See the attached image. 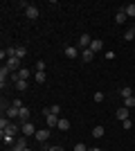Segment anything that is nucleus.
Here are the masks:
<instances>
[{
  "label": "nucleus",
  "mask_w": 135,
  "mask_h": 151,
  "mask_svg": "<svg viewBox=\"0 0 135 151\" xmlns=\"http://www.w3.org/2000/svg\"><path fill=\"white\" fill-rule=\"evenodd\" d=\"M9 77H11V70L7 68V65H2V68H0V88H2V90H5L7 81H9Z\"/></svg>",
  "instance_id": "obj_1"
},
{
  "label": "nucleus",
  "mask_w": 135,
  "mask_h": 151,
  "mask_svg": "<svg viewBox=\"0 0 135 151\" xmlns=\"http://www.w3.org/2000/svg\"><path fill=\"white\" fill-rule=\"evenodd\" d=\"M20 63H23V61H20L18 57H11V59H7V61H5V65L11 70V72H18V70H20Z\"/></svg>",
  "instance_id": "obj_2"
},
{
  "label": "nucleus",
  "mask_w": 135,
  "mask_h": 151,
  "mask_svg": "<svg viewBox=\"0 0 135 151\" xmlns=\"http://www.w3.org/2000/svg\"><path fill=\"white\" fill-rule=\"evenodd\" d=\"M90 43H92V38H90L88 34H81V36H79L77 47H79V50H88V47H90Z\"/></svg>",
  "instance_id": "obj_3"
},
{
  "label": "nucleus",
  "mask_w": 135,
  "mask_h": 151,
  "mask_svg": "<svg viewBox=\"0 0 135 151\" xmlns=\"http://www.w3.org/2000/svg\"><path fill=\"white\" fill-rule=\"evenodd\" d=\"M50 135H52V131H50V129H39L34 138L39 140V142H47V140H50Z\"/></svg>",
  "instance_id": "obj_4"
},
{
  "label": "nucleus",
  "mask_w": 135,
  "mask_h": 151,
  "mask_svg": "<svg viewBox=\"0 0 135 151\" xmlns=\"http://www.w3.org/2000/svg\"><path fill=\"white\" fill-rule=\"evenodd\" d=\"M36 131H39V129H36L32 122H25V124H23V135H25V138H29V135H36Z\"/></svg>",
  "instance_id": "obj_5"
},
{
  "label": "nucleus",
  "mask_w": 135,
  "mask_h": 151,
  "mask_svg": "<svg viewBox=\"0 0 135 151\" xmlns=\"http://www.w3.org/2000/svg\"><path fill=\"white\" fill-rule=\"evenodd\" d=\"M115 117L117 120H131V108H126V106H122V108H117V113H115Z\"/></svg>",
  "instance_id": "obj_6"
},
{
  "label": "nucleus",
  "mask_w": 135,
  "mask_h": 151,
  "mask_svg": "<svg viewBox=\"0 0 135 151\" xmlns=\"http://www.w3.org/2000/svg\"><path fill=\"white\" fill-rule=\"evenodd\" d=\"M18 131H20V126L18 124H9V129H5V131H0V135H11V138H16L18 135Z\"/></svg>",
  "instance_id": "obj_7"
},
{
  "label": "nucleus",
  "mask_w": 135,
  "mask_h": 151,
  "mask_svg": "<svg viewBox=\"0 0 135 151\" xmlns=\"http://www.w3.org/2000/svg\"><path fill=\"white\" fill-rule=\"evenodd\" d=\"M27 149V138L23 135V138H16V145L11 147V151H25Z\"/></svg>",
  "instance_id": "obj_8"
},
{
  "label": "nucleus",
  "mask_w": 135,
  "mask_h": 151,
  "mask_svg": "<svg viewBox=\"0 0 135 151\" xmlns=\"http://www.w3.org/2000/svg\"><path fill=\"white\" fill-rule=\"evenodd\" d=\"M25 16H27V18H29V20H36V18H39V7L29 5V7H27V9H25Z\"/></svg>",
  "instance_id": "obj_9"
},
{
  "label": "nucleus",
  "mask_w": 135,
  "mask_h": 151,
  "mask_svg": "<svg viewBox=\"0 0 135 151\" xmlns=\"http://www.w3.org/2000/svg\"><path fill=\"white\" fill-rule=\"evenodd\" d=\"M65 57H68V59H77V57H79V47L68 45V47H65Z\"/></svg>",
  "instance_id": "obj_10"
},
{
  "label": "nucleus",
  "mask_w": 135,
  "mask_h": 151,
  "mask_svg": "<svg viewBox=\"0 0 135 151\" xmlns=\"http://www.w3.org/2000/svg\"><path fill=\"white\" fill-rule=\"evenodd\" d=\"M29 117H32V115H29V108L23 106V108H20V113H18V120L25 124V122H29Z\"/></svg>",
  "instance_id": "obj_11"
},
{
  "label": "nucleus",
  "mask_w": 135,
  "mask_h": 151,
  "mask_svg": "<svg viewBox=\"0 0 135 151\" xmlns=\"http://www.w3.org/2000/svg\"><path fill=\"white\" fill-rule=\"evenodd\" d=\"M126 18H129V16H126V12H124V7H122V9L115 14V23H117V25H124V23H126Z\"/></svg>",
  "instance_id": "obj_12"
},
{
  "label": "nucleus",
  "mask_w": 135,
  "mask_h": 151,
  "mask_svg": "<svg viewBox=\"0 0 135 151\" xmlns=\"http://www.w3.org/2000/svg\"><path fill=\"white\" fill-rule=\"evenodd\" d=\"M59 120H61L59 115H47V117H45V122H47V129H54V126H59Z\"/></svg>",
  "instance_id": "obj_13"
},
{
  "label": "nucleus",
  "mask_w": 135,
  "mask_h": 151,
  "mask_svg": "<svg viewBox=\"0 0 135 151\" xmlns=\"http://www.w3.org/2000/svg\"><path fill=\"white\" fill-rule=\"evenodd\" d=\"M90 50H92V52H101V50H104V41H99V38H95V41L90 43Z\"/></svg>",
  "instance_id": "obj_14"
},
{
  "label": "nucleus",
  "mask_w": 135,
  "mask_h": 151,
  "mask_svg": "<svg viewBox=\"0 0 135 151\" xmlns=\"http://www.w3.org/2000/svg\"><path fill=\"white\" fill-rule=\"evenodd\" d=\"M81 59H84L86 63H88V61H92V59H95V52L90 50V47H88V50H81Z\"/></svg>",
  "instance_id": "obj_15"
},
{
  "label": "nucleus",
  "mask_w": 135,
  "mask_h": 151,
  "mask_svg": "<svg viewBox=\"0 0 135 151\" xmlns=\"http://www.w3.org/2000/svg\"><path fill=\"white\" fill-rule=\"evenodd\" d=\"M124 12H126V16H129V18H135V2L126 5V7H124Z\"/></svg>",
  "instance_id": "obj_16"
},
{
  "label": "nucleus",
  "mask_w": 135,
  "mask_h": 151,
  "mask_svg": "<svg viewBox=\"0 0 135 151\" xmlns=\"http://www.w3.org/2000/svg\"><path fill=\"white\" fill-rule=\"evenodd\" d=\"M124 38H126V41H135V27H133V25L124 32Z\"/></svg>",
  "instance_id": "obj_17"
},
{
  "label": "nucleus",
  "mask_w": 135,
  "mask_h": 151,
  "mask_svg": "<svg viewBox=\"0 0 135 151\" xmlns=\"http://www.w3.org/2000/svg\"><path fill=\"white\" fill-rule=\"evenodd\" d=\"M18 113H20V111H18V108H7V111H5V115H7V117H9V120H14V117H18Z\"/></svg>",
  "instance_id": "obj_18"
},
{
  "label": "nucleus",
  "mask_w": 135,
  "mask_h": 151,
  "mask_svg": "<svg viewBox=\"0 0 135 151\" xmlns=\"http://www.w3.org/2000/svg\"><path fill=\"white\" fill-rule=\"evenodd\" d=\"M104 133H106L104 126H95V129H92V138H104Z\"/></svg>",
  "instance_id": "obj_19"
},
{
  "label": "nucleus",
  "mask_w": 135,
  "mask_h": 151,
  "mask_svg": "<svg viewBox=\"0 0 135 151\" xmlns=\"http://www.w3.org/2000/svg\"><path fill=\"white\" fill-rule=\"evenodd\" d=\"M16 57H18L20 61H23V59L27 57V47H25V45H20V47H16Z\"/></svg>",
  "instance_id": "obj_20"
},
{
  "label": "nucleus",
  "mask_w": 135,
  "mask_h": 151,
  "mask_svg": "<svg viewBox=\"0 0 135 151\" xmlns=\"http://www.w3.org/2000/svg\"><path fill=\"white\" fill-rule=\"evenodd\" d=\"M119 95H122L124 99H126V97H133V90H131L129 86H122V88H119Z\"/></svg>",
  "instance_id": "obj_21"
},
{
  "label": "nucleus",
  "mask_w": 135,
  "mask_h": 151,
  "mask_svg": "<svg viewBox=\"0 0 135 151\" xmlns=\"http://www.w3.org/2000/svg\"><path fill=\"white\" fill-rule=\"evenodd\" d=\"M9 124H11V122H9V117H7V115H2V117H0V131L9 129Z\"/></svg>",
  "instance_id": "obj_22"
},
{
  "label": "nucleus",
  "mask_w": 135,
  "mask_h": 151,
  "mask_svg": "<svg viewBox=\"0 0 135 151\" xmlns=\"http://www.w3.org/2000/svg\"><path fill=\"white\" fill-rule=\"evenodd\" d=\"M59 129H61V131H68V129H70V120L61 117V120H59Z\"/></svg>",
  "instance_id": "obj_23"
},
{
  "label": "nucleus",
  "mask_w": 135,
  "mask_h": 151,
  "mask_svg": "<svg viewBox=\"0 0 135 151\" xmlns=\"http://www.w3.org/2000/svg\"><path fill=\"white\" fill-rule=\"evenodd\" d=\"M27 86H29V83H27V79H18V81H16V88L23 90V93L27 90Z\"/></svg>",
  "instance_id": "obj_24"
},
{
  "label": "nucleus",
  "mask_w": 135,
  "mask_h": 151,
  "mask_svg": "<svg viewBox=\"0 0 135 151\" xmlns=\"http://www.w3.org/2000/svg\"><path fill=\"white\" fill-rule=\"evenodd\" d=\"M124 106L126 108H135V97H126V99H124Z\"/></svg>",
  "instance_id": "obj_25"
},
{
  "label": "nucleus",
  "mask_w": 135,
  "mask_h": 151,
  "mask_svg": "<svg viewBox=\"0 0 135 151\" xmlns=\"http://www.w3.org/2000/svg\"><path fill=\"white\" fill-rule=\"evenodd\" d=\"M34 79H36L39 83H45V79H47V77H45V72H36V75H34Z\"/></svg>",
  "instance_id": "obj_26"
},
{
  "label": "nucleus",
  "mask_w": 135,
  "mask_h": 151,
  "mask_svg": "<svg viewBox=\"0 0 135 151\" xmlns=\"http://www.w3.org/2000/svg\"><path fill=\"white\" fill-rule=\"evenodd\" d=\"M18 75H20V79H29V70H27V68H20Z\"/></svg>",
  "instance_id": "obj_27"
},
{
  "label": "nucleus",
  "mask_w": 135,
  "mask_h": 151,
  "mask_svg": "<svg viewBox=\"0 0 135 151\" xmlns=\"http://www.w3.org/2000/svg\"><path fill=\"white\" fill-rule=\"evenodd\" d=\"M34 68H36V72H45V61H36Z\"/></svg>",
  "instance_id": "obj_28"
},
{
  "label": "nucleus",
  "mask_w": 135,
  "mask_h": 151,
  "mask_svg": "<svg viewBox=\"0 0 135 151\" xmlns=\"http://www.w3.org/2000/svg\"><path fill=\"white\" fill-rule=\"evenodd\" d=\"M50 111H52V115H59V113H61V106H59V104H52Z\"/></svg>",
  "instance_id": "obj_29"
},
{
  "label": "nucleus",
  "mask_w": 135,
  "mask_h": 151,
  "mask_svg": "<svg viewBox=\"0 0 135 151\" xmlns=\"http://www.w3.org/2000/svg\"><path fill=\"white\" fill-rule=\"evenodd\" d=\"M122 126L126 129V131H129V129H133V120H124V122H122Z\"/></svg>",
  "instance_id": "obj_30"
},
{
  "label": "nucleus",
  "mask_w": 135,
  "mask_h": 151,
  "mask_svg": "<svg viewBox=\"0 0 135 151\" xmlns=\"http://www.w3.org/2000/svg\"><path fill=\"white\" fill-rule=\"evenodd\" d=\"M104 99H106V95H104V93H95V101H97V104L104 101Z\"/></svg>",
  "instance_id": "obj_31"
},
{
  "label": "nucleus",
  "mask_w": 135,
  "mask_h": 151,
  "mask_svg": "<svg viewBox=\"0 0 135 151\" xmlns=\"http://www.w3.org/2000/svg\"><path fill=\"white\" fill-rule=\"evenodd\" d=\"M74 151H88V149H86L84 142H77V145H74Z\"/></svg>",
  "instance_id": "obj_32"
},
{
  "label": "nucleus",
  "mask_w": 135,
  "mask_h": 151,
  "mask_svg": "<svg viewBox=\"0 0 135 151\" xmlns=\"http://www.w3.org/2000/svg\"><path fill=\"white\" fill-rule=\"evenodd\" d=\"M104 57H106V59H108V61H113V59H115V52H104Z\"/></svg>",
  "instance_id": "obj_33"
},
{
  "label": "nucleus",
  "mask_w": 135,
  "mask_h": 151,
  "mask_svg": "<svg viewBox=\"0 0 135 151\" xmlns=\"http://www.w3.org/2000/svg\"><path fill=\"white\" fill-rule=\"evenodd\" d=\"M11 106H14V108H18V111H20V108H23V104H20V99H14V101H11Z\"/></svg>",
  "instance_id": "obj_34"
},
{
  "label": "nucleus",
  "mask_w": 135,
  "mask_h": 151,
  "mask_svg": "<svg viewBox=\"0 0 135 151\" xmlns=\"http://www.w3.org/2000/svg\"><path fill=\"white\" fill-rule=\"evenodd\" d=\"M45 151H63V147H59V145H56V147H47Z\"/></svg>",
  "instance_id": "obj_35"
},
{
  "label": "nucleus",
  "mask_w": 135,
  "mask_h": 151,
  "mask_svg": "<svg viewBox=\"0 0 135 151\" xmlns=\"http://www.w3.org/2000/svg\"><path fill=\"white\" fill-rule=\"evenodd\" d=\"M88 151H101V149H88Z\"/></svg>",
  "instance_id": "obj_36"
},
{
  "label": "nucleus",
  "mask_w": 135,
  "mask_h": 151,
  "mask_svg": "<svg viewBox=\"0 0 135 151\" xmlns=\"http://www.w3.org/2000/svg\"><path fill=\"white\" fill-rule=\"evenodd\" d=\"M25 151H32V149H29V147H27V149H25Z\"/></svg>",
  "instance_id": "obj_37"
}]
</instances>
